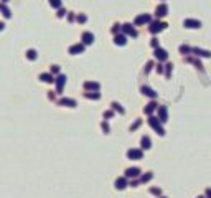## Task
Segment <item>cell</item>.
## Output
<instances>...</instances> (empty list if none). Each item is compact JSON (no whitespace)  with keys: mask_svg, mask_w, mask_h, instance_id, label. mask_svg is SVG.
I'll return each instance as SVG.
<instances>
[{"mask_svg":"<svg viewBox=\"0 0 211 198\" xmlns=\"http://www.w3.org/2000/svg\"><path fill=\"white\" fill-rule=\"evenodd\" d=\"M206 195H208V198H211V188H208V190H206Z\"/></svg>","mask_w":211,"mask_h":198,"instance_id":"obj_26","label":"cell"},{"mask_svg":"<svg viewBox=\"0 0 211 198\" xmlns=\"http://www.w3.org/2000/svg\"><path fill=\"white\" fill-rule=\"evenodd\" d=\"M82 40H84V43H93V35H91V33H84V35H82Z\"/></svg>","mask_w":211,"mask_h":198,"instance_id":"obj_7","label":"cell"},{"mask_svg":"<svg viewBox=\"0 0 211 198\" xmlns=\"http://www.w3.org/2000/svg\"><path fill=\"white\" fill-rule=\"evenodd\" d=\"M142 91L147 94V96H152V97H155V92L152 91V89H149V88H142Z\"/></svg>","mask_w":211,"mask_h":198,"instance_id":"obj_15","label":"cell"},{"mask_svg":"<svg viewBox=\"0 0 211 198\" xmlns=\"http://www.w3.org/2000/svg\"><path fill=\"white\" fill-rule=\"evenodd\" d=\"M0 10L3 12V15H5V17H10V10H7L3 5H0Z\"/></svg>","mask_w":211,"mask_h":198,"instance_id":"obj_19","label":"cell"},{"mask_svg":"<svg viewBox=\"0 0 211 198\" xmlns=\"http://www.w3.org/2000/svg\"><path fill=\"white\" fill-rule=\"evenodd\" d=\"M149 20H150V17L149 15H144V17H139V18L135 20V23L139 25V23H145V22H149Z\"/></svg>","mask_w":211,"mask_h":198,"instance_id":"obj_9","label":"cell"},{"mask_svg":"<svg viewBox=\"0 0 211 198\" xmlns=\"http://www.w3.org/2000/svg\"><path fill=\"white\" fill-rule=\"evenodd\" d=\"M129 158H132V160H137V158H142V152L140 150H129Z\"/></svg>","mask_w":211,"mask_h":198,"instance_id":"obj_2","label":"cell"},{"mask_svg":"<svg viewBox=\"0 0 211 198\" xmlns=\"http://www.w3.org/2000/svg\"><path fill=\"white\" fill-rule=\"evenodd\" d=\"M142 147H144V149H149L150 147V139L149 137H144V139H142Z\"/></svg>","mask_w":211,"mask_h":198,"instance_id":"obj_13","label":"cell"},{"mask_svg":"<svg viewBox=\"0 0 211 198\" xmlns=\"http://www.w3.org/2000/svg\"><path fill=\"white\" fill-rule=\"evenodd\" d=\"M160 121L162 122L167 121V109L165 107H160Z\"/></svg>","mask_w":211,"mask_h":198,"instance_id":"obj_8","label":"cell"},{"mask_svg":"<svg viewBox=\"0 0 211 198\" xmlns=\"http://www.w3.org/2000/svg\"><path fill=\"white\" fill-rule=\"evenodd\" d=\"M185 25L190 26V28H198V26H200V22H196V20H186Z\"/></svg>","mask_w":211,"mask_h":198,"instance_id":"obj_3","label":"cell"},{"mask_svg":"<svg viewBox=\"0 0 211 198\" xmlns=\"http://www.w3.org/2000/svg\"><path fill=\"white\" fill-rule=\"evenodd\" d=\"M139 173H140V170H139V168H129L125 175H127V177H137Z\"/></svg>","mask_w":211,"mask_h":198,"instance_id":"obj_4","label":"cell"},{"mask_svg":"<svg viewBox=\"0 0 211 198\" xmlns=\"http://www.w3.org/2000/svg\"><path fill=\"white\" fill-rule=\"evenodd\" d=\"M157 12H158V13H157V15H158V17H163V15H167V7H158V10H157Z\"/></svg>","mask_w":211,"mask_h":198,"instance_id":"obj_11","label":"cell"},{"mask_svg":"<svg viewBox=\"0 0 211 198\" xmlns=\"http://www.w3.org/2000/svg\"><path fill=\"white\" fill-rule=\"evenodd\" d=\"M116 43H117V45H124V43H125V36H117V38H116Z\"/></svg>","mask_w":211,"mask_h":198,"instance_id":"obj_17","label":"cell"},{"mask_svg":"<svg viewBox=\"0 0 211 198\" xmlns=\"http://www.w3.org/2000/svg\"><path fill=\"white\" fill-rule=\"evenodd\" d=\"M86 88H93V89H98V84H94V83H86Z\"/></svg>","mask_w":211,"mask_h":198,"instance_id":"obj_22","label":"cell"},{"mask_svg":"<svg viewBox=\"0 0 211 198\" xmlns=\"http://www.w3.org/2000/svg\"><path fill=\"white\" fill-rule=\"evenodd\" d=\"M125 183H127V182H125L124 178H119L117 182H116V187H117L119 190H122V188H125Z\"/></svg>","mask_w":211,"mask_h":198,"instance_id":"obj_6","label":"cell"},{"mask_svg":"<svg viewBox=\"0 0 211 198\" xmlns=\"http://www.w3.org/2000/svg\"><path fill=\"white\" fill-rule=\"evenodd\" d=\"M152 193H155V195H158V193H160V190H158V188H152Z\"/></svg>","mask_w":211,"mask_h":198,"instance_id":"obj_25","label":"cell"},{"mask_svg":"<svg viewBox=\"0 0 211 198\" xmlns=\"http://www.w3.org/2000/svg\"><path fill=\"white\" fill-rule=\"evenodd\" d=\"M150 126H152V127H155V129H157V132H158L160 135L163 134V129L160 127V124L157 122V119H155V117H150Z\"/></svg>","mask_w":211,"mask_h":198,"instance_id":"obj_1","label":"cell"},{"mask_svg":"<svg viewBox=\"0 0 211 198\" xmlns=\"http://www.w3.org/2000/svg\"><path fill=\"white\" fill-rule=\"evenodd\" d=\"M51 5L53 7H59V0H51Z\"/></svg>","mask_w":211,"mask_h":198,"instance_id":"obj_24","label":"cell"},{"mask_svg":"<svg viewBox=\"0 0 211 198\" xmlns=\"http://www.w3.org/2000/svg\"><path fill=\"white\" fill-rule=\"evenodd\" d=\"M198 198H205V197H198Z\"/></svg>","mask_w":211,"mask_h":198,"instance_id":"obj_27","label":"cell"},{"mask_svg":"<svg viewBox=\"0 0 211 198\" xmlns=\"http://www.w3.org/2000/svg\"><path fill=\"white\" fill-rule=\"evenodd\" d=\"M155 55H157V58H160V60H167V53H165V50H157L155 51Z\"/></svg>","mask_w":211,"mask_h":198,"instance_id":"obj_5","label":"cell"},{"mask_svg":"<svg viewBox=\"0 0 211 198\" xmlns=\"http://www.w3.org/2000/svg\"><path fill=\"white\" fill-rule=\"evenodd\" d=\"M28 58H30V60H35V58H36V51L30 50V51H28Z\"/></svg>","mask_w":211,"mask_h":198,"instance_id":"obj_21","label":"cell"},{"mask_svg":"<svg viewBox=\"0 0 211 198\" xmlns=\"http://www.w3.org/2000/svg\"><path fill=\"white\" fill-rule=\"evenodd\" d=\"M61 104H69V106H76V102H74V101H69V99H63Z\"/></svg>","mask_w":211,"mask_h":198,"instance_id":"obj_20","label":"cell"},{"mask_svg":"<svg viewBox=\"0 0 211 198\" xmlns=\"http://www.w3.org/2000/svg\"><path fill=\"white\" fill-rule=\"evenodd\" d=\"M152 109H155V104H154V102H152V104H149V107L145 109V112H150Z\"/></svg>","mask_w":211,"mask_h":198,"instance_id":"obj_23","label":"cell"},{"mask_svg":"<svg viewBox=\"0 0 211 198\" xmlns=\"http://www.w3.org/2000/svg\"><path fill=\"white\" fill-rule=\"evenodd\" d=\"M124 31H127V33H129V35H132V36L137 35V33H135V30H132V28H130V25H125V26H124Z\"/></svg>","mask_w":211,"mask_h":198,"instance_id":"obj_12","label":"cell"},{"mask_svg":"<svg viewBox=\"0 0 211 198\" xmlns=\"http://www.w3.org/2000/svg\"><path fill=\"white\" fill-rule=\"evenodd\" d=\"M84 48H82L81 45H76V46H73L71 48V53H79V51H82Z\"/></svg>","mask_w":211,"mask_h":198,"instance_id":"obj_16","label":"cell"},{"mask_svg":"<svg viewBox=\"0 0 211 198\" xmlns=\"http://www.w3.org/2000/svg\"><path fill=\"white\" fill-rule=\"evenodd\" d=\"M41 79H43V81H46V83H51L53 79H51V76H50V74H41Z\"/></svg>","mask_w":211,"mask_h":198,"instance_id":"obj_18","label":"cell"},{"mask_svg":"<svg viewBox=\"0 0 211 198\" xmlns=\"http://www.w3.org/2000/svg\"><path fill=\"white\" fill-rule=\"evenodd\" d=\"M163 23H155V25L154 26H152V28H150V30H152V31H154V33H157V31H160V30H162V28H163Z\"/></svg>","mask_w":211,"mask_h":198,"instance_id":"obj_10","label":"cell"},{"mask_svg":"<svg viewBox=\"0 0 211 198\" xmlns=\"http://www.w3.org/2000/svg\"><path fill=\"white\" fill-rule=\"evenodd\" d=\"M63 84H64V76H59L58 78V89H59V91L63 89Z\"/></svg>","mask_w":211,"mask_h":198,"instance_id":"obj_14","label":"cell"}]
</instances>
